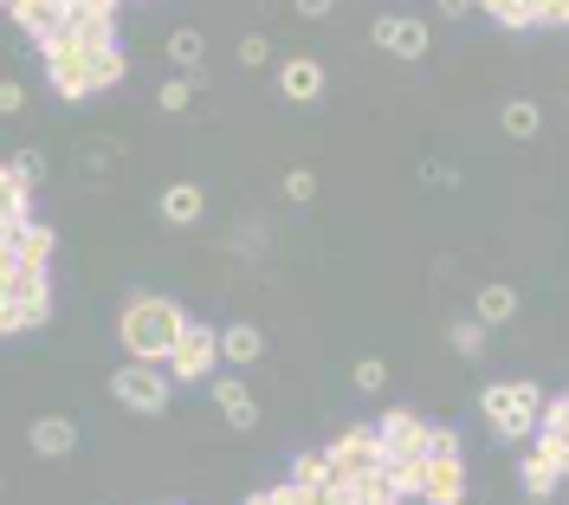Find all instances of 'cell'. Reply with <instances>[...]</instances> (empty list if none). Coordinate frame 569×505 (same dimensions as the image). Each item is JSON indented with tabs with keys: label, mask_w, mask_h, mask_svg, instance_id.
Wrapping results in <instances>:
<instances>
[{
	"label": "cell",
	"mask_w": 569,
	"mask_h": 505,
	"mask_svg": "<svg viewBox=\"0 0 569 505\" xmlns=\"http://www.w3.org/2000/svg\"><path fill=\"white\" fill-rule=\"evenodd\" d=\"M331 473H337V466H331V454H298V461H292V479L304 486V499H311V505L324 499V486H331Z\"/></svg>",
	"instance_id": "cell-18"
},
{
	"label": "cell",
	"mask_w": 569,
	"mask_h": 505,
	"mask_svg": "<svg viewBox=\"0 0 569 505\" xmlns=\"http://www.w3.org/2000/svg\"><path fill=\"white\" fill-rule=\"evenodd\" d=\"M20 331H27V311L0 292V337H20Z\"/></svg>",
	"instance_id": "cell-29"
},
{
	"label": "cell",
	"mask_w": 569,
	"mask_h": 505,
	"mask_svg": "<svg viewBox=\"0 0 569 505\" xmlns=\"http://www.w3.org/2000/svg\"><path fill=\"white\" fill-rule=\"evenodd\" d=\"M369 39H376L382 52H395V59H427V46H434V33H427V20L420 13H382L376 27H369Z\"/></svg>",
	"instance_id": "cell-8"
},
{
	"label": "cell",
	"mask_w": 569,
	"mask_h": 505,
	"mask_svg": "<svg viewBox=\"0 0 569 505\" xmlns=\"http://www.w3.org/2000/svg\"><path fill=\"white\" fill-rule=\"evenodd\" d=\"M479 13H492L498 27H511V33L537 27V0H479Z\"/></svg>",
	"instance_id": "cell-23"
},
{
	"label": "cell",
	"mask_w": 569,
	"mask_h": 505,
	"mask_svg": "<svg viewBox=\"0 0 569 505\" xmlns=\"http://www.w3.org/2000/svg\"><path fill=\"white\" fill-rule=\"evenodd\" d=\"M298 7V20H331L337 13V0H292Z\"/></svg>",
	"instance_id": "cell-33"
},
{
	"label": "cell",
	"mask_w": 569,
	"mask_h": 505,
	"mask_svg": "<svg viewBox=\"0 0 569 505\" xmlns=\"http://www.w3.org/2000/svg\"><path fill=\"white\" fill-rule=\"evenodd\" d=\"M434 7H440V13H447V20H466V13H473V7H479V0H434Z\"/></svg>",
	"instance_id": "cell-34"
},
{
	"label": "cell",
	"mask_w": 569,
	"mask_h": 505,
	"mask_svg": "<svg viewBox=\"0 0 569 505\" xmlns=\"http://www.w3.org/2000/svg\"><path fill=\"white\" fill-rule=\"evenodd\" d=\"M498 123H505V137H518V143H525V137H537V130H543V111H537L531 98H511V104L498 111Z\"/></svg>",
	"instance_id": "cell-22"
},
{
	"label": "cell",
	"mask_w": 569,
	"mask_h": 505,
	"mask_svg": "<svg viewBox=\"0 0 569 505\" xmlns=\"http://www.w3.org/2000/svg\"><path fill=\"white\" fill-rule=\"evenodd\" d=\"M240 65H253V72L272 65V39L266 33H246V39H240Z\"/></svg>",
	"instance_id": "cell-28"
},
{
	"label": "cell",
	"mask_w": 569,
	"mask_h": 505,
	"mask_svg": "<svg viewBox=\"0 0 569 505\" xmlns=\"http://www.w3.org/2000/svg\"><path fill=\"white\" fill-rule=\"evenodd\" d=\"M447 344H454L459 356H486V324H479V317H454V324H447Z\"/></svg>",
	"instance_id": "cell-24"
},
{
	"label": "cell",
	"mask_w": 569,
	"mask_h": 505,
	"mask_svg": "<svg viewBox=\"0 0 569 505\" xmlns=\"http://www.w3.org/2000/svg\"><path fill=\"white\" fill-rule=\"evenodd\" d=\"M260 356H266V331H260V324H221V363L246 370V363H260Z\"/></svg>",
	"instance_id": "cell-15"
},
{
	"label": "cell",
	"mask_w": 569,
	"mask_h": 505,
	"mask_svg": "<svg viewBox=\"0 0 569 505\" xmlns=\"http://www.w3.org/2000/svg\"><path fill=\"white\" fill-rule=\"evenodd\" d=\"M214 370H221V331L214 324H189L182 344L169 350V376L175 383H207Z\"/></svg>",
	"instance_id": "cell-6"
},
{
	"label": "cell",
	"mask_w": 569,
	"mask_h": 505,
	"mask_svg": "<svg viewBox=\"0 0 569 505\" xmlns=\"http://www.w3.org/2000/svg\"><path fill=\"white\" fill-rule=\"evenodd\" d=\"M194 317L175 299H162V292H130L123 311H116V337L130 356H143V363H169V350L182 344V331H189Z\"/></svg>",
	"instance_id": "cell-1"
},
{
	"label": "cell",
	"mask_w": 569,
	"mask_h": 505,
	"mask_svg": "<svg viewBox=\"0 0 569 505\" xmlns=\"http://www.w3.org/2000/svg\"><path fill=\"white\" fill-rule=\"evenodd\" d=\"M0 214L7 221H33V182L13 162H0Z\"/></svg>",
	"instance_id": "cell-16"
},
{
	"label": "cell",
	"mask_w": 569,
	"mask_h": 505,
	"mask_svg": "<svg viewBox=\"0 0 569 505\" xmlns=\"http://www.w3.org/2000/svg\"><path fill=\"white\" fill-rule=\"evenodd\" d=\"M130 78V59H123V46H98L91 52V91H116Z\"/></svg>",
	"instance_id": "cell-19"
},
{
	"label": "cell",
	"mask_w": 569,
	"mask_h": 505,
	"mask_svg": "<svg viewBox=\"0 0 569 505\" xmlns=\"http://www.w3.org/2000/svg\"><path fill=\"white\" fill-rule=\"evenodd\" d=\"M0 111H7V117L27 111V84H20V78H0Z\"/></svg>",
	"instance_id": "cell-30"
},
{
	"label": "cell",
	"mask_w": 569,
	"mask_h": 505,
	"mask_svg": "<svg viewBox=\"0 0 569 505\" xmlns=\"http://www.w3.org/2000/svg\"><path fill=\"white\" fill-rule=\"evenodd\" d=\"M27 441H33L39 461H65V454L78 447V427L65 422V415H39V422L27 427Z\"/></svg>",
	"instance_id": "cell-13"
},
{
	"label": "cell",
	"mask_w": 569,
	"mask_h": 505,
	"mask_svg": "<svg viewBox=\"0 0 569 505\" xmlns=\"http://www.w3.org/2000/svg\"><path fill=\"white\" fill-rule=\"evenodd\" d=\"M518 479H525V493H531V499H557V493L569 486V473H563L557 461H550L543 447H531V454H525V466H518Z\"/></svg>",
	"instance_id": "cell-14"
},
{
	"label": "cell",
	"mask_w": 569,
	"mask_h": 505,
	"mask_svg": "<svg viewBox=\"0 0 569 505\" xmlns=\"http://www.w3.org/2000/svg\"><path fill=\"white\" fill-rule=\"evenodd\" d=\"M543 388L537 383H492L486 395H479V415H486V427H492L498 441H531L537 422H543Z\"/></svg>",
	"instance_id": "cell-2"
},
{
	"label": "cell",
	"mask_w": 569,
	"mask_h": 505,
	"mask_svg": "<svg viewBox=\"0 0 569 505\" xmlns=\"http://www.w3.org/2000/svg\"><path fill=\"white\" fill-rule=\"evenodd\" d=\"M420 175H427V182H434V189H459V169H454V162H427V169H420Z\"/></svg>",
	"instance_id": "cell-32"
},
{
	"label": "cell",
	"mask_w": 569,
	"mask_h": 505,
	"mask_svg": "<svg viewBox=\"0 0 569 505\" xmlns=\"http://www.w3.org/2000/svg\"><path fill=\"white\" fill-rule=\"evenodd\" d=\"M285 201H317V175H311V169H285Z\"/></svg>",
	"instance_id": "cell-27"
},
{
	"label": "cell",
	"mask_w": 569,
	"mask_h": 505,
	"mask_svg": "<svg viewBox=\"0 0 569 505\" xmlns=\"http://www.w3.org/2000/svg\"><path fill=\"white\" fill-rule=\"evenodd\" d=\"M473 317H479L486 331H492V324H511V317H518V292H511V285H486L479 305H473Z\"/></svg>",
	"instance_id": "cell-20"
},
{
	"label": "cell",
	"mask_w": 569,
	"mask_h": 505,
	"mask_svg": "<svg viewBox=\"0 0 569 505\" xmlns=\"http://www.w3.org/2000/svg\"><path fill=\"white\" fill-rule=\"evenodd\" d=\"M376 427H382V466H420L427 461V427L434 422H420L415 408H388Z\"/></svg>",
	"instance_id": "cell-7"
},
{
	"label": "cell",
	"mask_w": 569,
	"mask_h": 505,
	"mask_svg": "<svg viewBox=\"0 0 569 505\" xmlns=\"http://www.w3.org/2000/svg\"><path fill=\"white\" fill-rule=\"evenodd\" d=\"M169 65H182V72H194L207 84V39L194 33V27H175L169 33Z\"/></svg>",
	"instance_id": "cell-17"
},
{
	"label": "cell",
	"mask_w": 569,
	"mask_h": 505,
	"mask_svg": "<svg viewBox=\"0 0 569 505\" xmlns=\"http://www.w3.org/2000/svg\"><path fill=\"white\" fill-rule=\"evenodd\" d=\"M278 91H285L292 104H317V98H324V65H317L311 52L278 59Z\"/></svg>",
	"instance_id": "cell-10"
},
{
	"label": "cell",
	"mask_w": 569,
	"mask_h": 505,
	"mask_svg": "<svg viewBox=\"0 0 569 505\" xmlns=\"http://www.w3.org/2000/svg\"><path fill=\"white\" fill-rule=\"evenodd\" d=\"M194 91H201V78H194V72H175V78H162V84H155V111L182 117V111L194 104Z\"/></svg>",
	"instance_id": "cell-21"
},
{
	"label": "cell",
	"mask_w": 569,
	"mask_h": 505,
	"mask_svg": "<svg viewBox=\"0 0 569 505\" xmlns=\"http://www.w3.org/2000/svg\"><path fill=\"white\" fill-rule=\"evenodd\" d=\"M111 395L130 408V415H162L169 395H175V376H169V363H143V356H130L123 370H111Z\"/></svg>",
	"instance_id": "cell-3"
},
{
	"label": "cell",
	"mask_w": 569,
	"mask_h": 505,
	"mask_svg": "<svg viewBox=\"0 0 569 505\" xmlns=\"http://www.w3.org/2000/svg\"><path fill=\"white\" fill-rule=\"evenodd\" d=\"M91 52H98V46H78L72 33L52 39V46H39V59H45V84H52L59 104H84V98H98V91H91Z\"/></svg>",
	"instance_id": "cell-4"
},
{
	"label": "cell",
	"mask_w": 569,
	"mask_h": 505,
	"mask_svg": "<svg viewBox=\"0 0 569 505\" xmlns=\"http://www.w3.org/2000/svg\"><path fill=\"white\" fill-rule=\"evenodd\" d=\"M7 162H13V169H20L27 182H39V175H45V155H39V150H13Z\"/></svg>",
	"instance_id": "cell-31"
},
{
	"label": "cell",
	"mask_w": 569,
	"mask_h": 505,
	"mask_svg": "<svg viewBox=\"0 0 569 505\" xmlns=\"http://www.w3.org/2000/svg\"><path fill=\"white\" fill-rule=\"evenodd\" d=\"M201 214H207L201 182H169V189L155 194V221H169V228H194Z\"/></svg>",
	"instance_id": "cell-11"
},
{
	"label": "cell",
	"mask_w": 569,
	"mask_h": 505,
	"mask_svg": "<svg viewBox=\"0 0 569 505\" xmlns=\"http://www.w3.org/2000/svg\"><path fill=\"white\" fill-rule=\"evenodd\" d=\"M0 486H7V479H0Z\"/></svg>",
	"instance_id": "cell-36"
},
{
	"label": "cell",
	"mask_w": 569,
	"mask_h": 505,
	"mask_svg": "<svg viewBox=\"0 0 569 505\" xmlns=\"http://www.w3.org/2000/svg\"><path fill=\"white\" fill-rule=\"evenodd\" d=\"M207 395H214V408L233 427H260V402H253V388L240 383V376H207Z\"/></svg>",
	"instance_id": "cell-12"
},
{
	"label": "cell",
	"mask_w": 569,
	"mask_h": 505,
	"mask_svg": "<svg viewBox=\"0 0 569 505\" xmlns=\"http://www.w3.org/2000/svg\"><path fill=\"white\" fill-rule=\"evenodd\" d=\"M253 505H311V499H304L298 479H278V486H260V493H253Z\"/></svg>",
	"instance_id": "cell-26"
},
{
	"label": "cell",
	"mask_w": 569,
	"mask_h": 505,
	"mask_svg": "<svg viewBox=\"0 0 569 505\" xmlns=\"http://www.w3.org/2000/svg\"><path fill=\"white\" fill-rule=\"evenodd\" d=\"M0 13H7V0H0Z\"/></svg>",
	"instance_id": "cell-35"
},
{
	"label": "cell",
	"mask_w": 569,
	"mask_h": 505,
	"mask_svg": "<svg viewBox=\"0 0 569 505\" xmlns=\"http://www.w3.org/2000/svg\"><path fill=\"white\" fill-rule=\"evenodd\" d=\"M324 454H331L337 473H376L382 466V427H343Z\"/></svg>",
	"instance_id": "cell-9"
},
{
	"label": "cell",
	"mask_w": 569,
	"mask_h": 505,
	"mask_svg": "<svg viewBox=\"0 0 569 505\" xmlns=\"http://www.w3.org/2000/svg\"><path fill=\"white\" fill-rule=\"evenodd\" d=\"M349 383L363 388V395H382V388H388V363H382V356H363V363H356V376H349Z\"/></svg>",
	"instance_id": "cell-25"
},
{
	"label": "cell",
	"mask_w": 569,
	"mask_h": 505,
	"mask_svg": "<svg viewBox=\"0 0 569 505\" xmlns=\"http://www.w3.org/2000/svg\"><path fill=\"white\" fill-rule=\"evenodd\" d=\"M420 499H434V505L466 499V466H459L454 427H427V479H420Z\"/></svg>",
	"instance_id": "cell-5"
}]
</instances>
